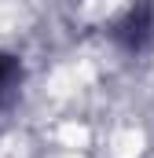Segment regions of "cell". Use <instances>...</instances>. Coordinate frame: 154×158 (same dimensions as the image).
I'll list each match as a JSON object with an SVG mask.
<instances>
[{
    "label": "cell",
    "instance_id": "1",
    "mask_svg": "<svg viewBox=\"0 0 154 158\" xmlns=\"http://www.w3.org/2000/svg\"><path fill=\"white\" fill-rule=\"evenodd\" d=\"M7 74H11V63H7V59H4V55H0V81L7 77Z\"/></svg>",
    "mask_w": 154,
    "mask_h": 158
}]
</instances>
